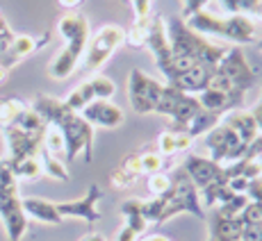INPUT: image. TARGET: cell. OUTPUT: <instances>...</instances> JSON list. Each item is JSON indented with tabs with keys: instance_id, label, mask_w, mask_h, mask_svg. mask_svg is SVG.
<instances>
[{
	"instance_id": "obj_5",
	"label": "cell",
	"mask_w": 262,
	"mask_h": 241,
	"mask_svg": "<svg viewBox=\"0 0 262 241\" xmlns=\"http://www.w3.org/2000/svg\"><path fill=\"white\" fill-rule=\"evenodd\" d=\"M178 214H194L196 219H205V209L201 205L199 189L189 180V175L183 171V166L171 173V189L167 196L160 198V219L158 225L167 223L169 219Z\"/></svg>"
},
{
	"instance_id": "obj_22",
	"label": "cell",
	"mask_w": 262,
	"mask_h": 241,
	"mask_svg": "<svg viewBox=\"0 0 262 241\" xmlns=\"http://www.w3.org/2000/svg\"><path fill=\"white\" fill-rule=\"evenodd\" d=\"M194 146V139L187 132H176V130H164L158 134V141H155V150H158L162 157H173L178 153H185Z\"/></svg>"
},
{
	"instance_id": "obj_44",
	"label": "cell",
	"mask_w": 262,
	"mask_h": 241,
	"mask_svg": "<svg viewBox=\"0 0 262 241\" xmlns=\"http://www.w3.org/2000/svg\"><path fill=\"white\" fill-rule=\"evenodd\" d=\"M137 239L139 237L128 228V225H121L119 232H117V239H114V241H137Z\"/></svg>"
},
{
	"instance_id": "obj_28",
	"label": "cell",
	"mask_w": 262,
	"mask_h": 241,
	"mask_svg": "<svg viewBox=\"0 0 262 241\" xmlns=\"http://www.w3.org/2000/svg\"><path fill=\"white\" fill-rule=\"evenodd\" d=\"M94 100H96V96H94L92 84H89V80H84V82H80L78 87L64 98V105H67L71 112H82V109L87 107L89 103H94Z\"/></svg>"
},
{
	"instance_id": "obj_41",
	"label": "cell",
	"mask_w": 262,
	"mask_h": 241,
	"mask_svg": "<svg viewBox=\"0 0 262 241\" xmlns=\"http://www.w3.org/2000/svg\"><path fill=\"white\" fill-rule=\"evenodd\" d=\"M208 3H210V0H185L180 18H189L191 14H196V12H201V9H205V5H208Z\"/></svg>"
},
{
	"instance_id": "obj_55",
	"label": "cell",
	"mask_w": 262,
	"mask_h": 241,
	"mask_svg": "<svg viewBox=\"0 0 262 241\" xmlns=\"http://www.w3.org/2000/svg\"><path fill=\"white\" fill-rule=\"evenodd\" d=\"M183 3H185V0H183Z\"/></svg>"
},
{
	"instance_id": "obj_46",
	"label": "cell",
	"mask_w": 262,
	"mask_h": 241,
	"mask_svg": "<svg viewBox=\"0 0 262 241\" xmlns=\"http://www.w3.org/2000/svg\"><path fill=\"white\" fill-rule=\"evenodd\" d=\"M78 241H107V237H105L103 232H87V234H82Z\"/></svg>"
},
{
	"instance_id": "obj_31",
	"label": "cell",
	"mask_w": 262,
	"mask_h": 241,
	"mask_svg": "<svg viewBox=\"0 0 262 241\" xmlns=\"http://www.w3.org/2000/svg\"><path fill=\"white\" fill-rule=\"evenodd\" d=\"M150 18V16H148ZM148 18L146 21H135L125 30V46L139 50V48H146V37H148Z\"/></svg>"
},
{
	"instance_id": "obj_35",
	"label": "cell",
	"mask_w": 262,
	"mask_h": 241,
	"mask_svg": "<svg viewBox=\"0 0 262 241\" xmlns=\"http://www.w3.org/2000/svg\"><path fill=\"white\" fill-rule=\"evenodd\" d=\"M0 191H18V180L14 175L12 162L7 157H0Z\"/></svg>"
},
{
	"instance_id": "obj_18",
	"label": "cell",
	"mask_w": 262,
	"mask_h": 241,
	"mask_svg": "<svg viewBox=\"0 0 262 241\" xmlns=\"http://www.w3.org/2000/svg\"><path fill=\"white\" fill-rule=\"evenodd\" d=\"M244 96L246 93H239V91L205 89V91H201L196 98H199V103L203 109H208V112H212V114H219V116H226V114L244 107Z\"/></svg>"
},
{
	"instance_id": "obj_13",
	"label": "cell",
	"mask_w": 262,
	"mask_h": 241,
	"mask_svg": "<svg viewBox=\"0 0 262 241\" xmlns=\"http://www.w3.org/2000/svg\"><path fill=\"white\" fill-rule=\"evenodd\" d=\"M100 200H103V189L94 182L82 198L57 203V212L62 214V219H75L94 225L100 219Z\"/></svg>"
},
{
	"instance_id": "obj_54",
	"label": "cell",
	"mask_w": 262,
	"mask_h": 241,
	"mask_svg": "<svg viewBox=\"0 0 262 241\" xmlns=\"http://www.w3.org/2000/svg\"><path fill=\"white\" fill-rule=\"evenodd\" d=\"M0 18H3V14H0Z\"/></svg>"
},
{
	"instance_id": "obj_32",
	"label": "cell",
	"mask_w": 262,
	"mask_h": 241,
	"mask_svg": "<svg viewBox=\"0 0 262 241\" xmlns=\"http://www.w3.org/2000/svg\"><path fill=\"white\" fill-rule=\"evenodd\" d=\"M139 153V162H142V175H155V173H162L164 168V157L158 153L155 148H144L137 150Z\"/></svg>"
},
{
	"instance_id": "obj_52",
	"label": "cell",
	"mask_w": 262,
	"mask_h": 241,
	"mask_svg": "<svg viewBox=\"0 0 262 241\" xmlns=\"http://www.w3.org/2000/svg\"><path fill=\"white\" fill-rule=\"evenodd\" d=\"M255 48H258L260 53H262V37H260V39H255Z\"/></svg>"
},
{
	"instance_id": "obj_36",
	"label": "cell",
	"mask_w": 262,
	"mask_h": 241,
	"mask_svg": "<svg viewBox=\"0 0 262 241\" xmlns=\"http://www.w3.org/2000/svg\"><path fill=\"white\" fill-rule=\"evenodd\" d=\"M146 187H148V194L153 196V198H162V196H167L169 189H171V175H167L164 171H162V173L148 175Z\"/></svg>"
},
{
	"instance_id": "obj_15",
	"label": "cell",
	"mask_w": 262,
	"mask_h": 241,
	"mask_svg": "<svg viewBox=\"0 0 262 241\" xmlns=\"http://www.w3.org/2000/svg\"><path fill=\"white\" fill-rule=\"evenodd\" d=\"M80 116L87 120L92 128H105V130H114L119 125H123V109L119 105H114L112 100H94L89 103L82 112H78Z\"/></svg>"
},
{
	"instance_id": "obj_2",
	"label": "cell",
	"mask_w": 262,
	"mask_h": 241,
	"mask_svg": "<svg viewBox=\"0 0 262 241\" xmlns=\"http://www.w3.org/2000/svg\"><path fill=\"white\" fill-rule=\"evenodd\" d=\"M57 32L64 39V48L48 64V75L53 80H67L82 64L84 50H87L89 37H92L89 18L78 12H67L64 16H59Z\"/></svg>"
},
{
	"instance_id": "obj_20",
	"label": "cell",
	"mask_w": 262,
	"mask_h": 241,
	"mask_svg": "<svg viewBox=\"0 0 262 241\" xmlns=\"http://www.w3.org/2000/svg\"><path fill=\"white\" fill-rule=\"evenodd\" d=\"M21 207L25 212L28 221H37V223L43 225H59L62 223V214L57 212V203L48 198H39V196H25L21 198Z\"/></svg>"
},
{
	"instance_id": "obj_45",
	"label": "cell",
	"mask_w": 262,
	"mask_h": 241,
	"mask_svg": "<svg viewBox=\"0 0 262 241\" xmlns=\"http://www.w3.org/2000/svg\"><path fill=\"white\" fill-rule=\"evenodd\" d=\"M219 5L228 12V16H233V14H239V7H237V0H219Z\"/></svg>"
},
{
	"instance_id": "obj_12",
	"label": "cell",
	"mask_w": 262,
	"mask_h": 241,
	"mask_svg": "<svg viewBox=\"0 0 262 241\" xmlns=\"http://www.w3.org/2000/svg\"><path fill=\"white\" fill-rule=\"evenodd\" d=\"M0 134H3V143H5V157L21 159V157H39L46 132L34 134V132H25L16 125H7V128H0Z\"/></svg>"
},
{
	"instance_id": "obj_7",
	"label": "cell",
	"mask_w": 262,
	"mask_h": 241,
	"mask_svg": "<svg viewBox=\"0 0 262 241\" xmlns=\"http://www.w3.org/2000/svg\"><path fill=\"white\" fill-rule=\"evenodd\" d=\"M125 41V30L117 23H107L103 28H98L89 37L87 50L82 57V68L87 73H96L110 62V57L114 55V50L123 46Z\"/></svg>"
},
{
	"instance_id": "obj_50",
	"label": "cell",
	"mask_w": 262,
	"mask_h": 241,
	"mask_svg": "<svg viewBox=\"0 0 262 241\" xmlns=\"http://www.w3.org/2000/svg\"><path fill=\"white\" fill-rule=\"evenodd\" d=\"M251 18H258V21L262 23V3L258 5V7H255V12H253V14H251Z\"/></svg>"
},
{
	"instance_id": "obj_39",
	"label": "cell",
	"mask_w": 262,
	"mask_h": 241,
	"mask_svg": "<svg viewBox=\"0 0 262 241\" xmlns=\"http://www.w3.org/2000/svg\"><path fill=\"white\" fill-rule=\"evenodd\" d=\"M135 12V21H146L150 16V7H153V0H130Z\"/></svg>"
},
{
	"instance_id": "obj_29",
	"label": "cell",
	"mask_w": 262,
	"mask_h": 241,
	"mask_svg": "<svg viewBox=\"0 0 262 241\" xmlns=\"http://www.w3.org/2000/svg\"><path fill=\"white\" fill-rule=\"evenodd\" d=\"M9 162H12L16 180H39L41 178V164H39V157H21V159H9Z\"/></svg>"
},
{
	"instance_id": "obj_17",
	"label": "cell",
	"mask_w": 262,
	"mask_h": 241,
	"mask_svg": "<svg viewBox=\"0 0 262 241\" xmlns=\"http://www.w3.org/2000/svg\"><path fill=\"white\" fill-rule=\"evenodd\" d=\"M183 171L189 175V180L194 182L196 189L208 187L210 182H214L216 178L224 175V166L216 164L214 159L205 157V155H187V159L183 162Z\"/></svg>"
},
{
	"instance_id": "obj_33",
	"label": "cell",
	"mask_w": 262,
	"mask_h": 241,
	"mask_svg": "<svg viewBox=\"0 0 262 241\" xmlns=\"http://www.w3.org/2000/svg\"><path fill=\"white\" fill-rule=\"evenodd\" d=\"M46 153H50L53 157H59L64 159V139L62 134H59L57 128H53V125H48L46 134H43V146H41Z\"/></svg>"
},
{
	"instance_id": "obj_11",
	"label": "cell",
	"mask_w": 262,
	"mask_h": 241,
	"mask_svg": "<svg viewBox=\"0 0 262 241\" xmlns=\"http://www.w3.org/2000/svg\"><path fill=\"white\" fill-rule=\"evenodd\" d=\"M146 48L150 50L155 59V66L158 71L164 75V80L173 78V53H171L167 32H164V16L162 14H155L148 18V37H146Z\"/></svg>"
},
{
	"instance_id": "obj_42",
	"label": "cell",
	"mask_w": 262,
	"mask_h": 241,
	"mask_svg": "<svg viewBox=\"0 0 262 241\" xmlns=\"http://www.w3.org/2000/svg\"><path fill=\"white\" fill-rule=\"evenodd\" d=\"M262 3V0H237V7H239V14L251 18V14L255 12V7Z\"/></svg>"
},
{
	"instance_id": "obj_25",
	"label": "cell",
	"mask_w": 262,
	"mask_h": 241,
	"mask_svg": "<svg viewBox=\"0 0 262 241\" xmlns=\"http://www.w3.org/2000/svg\"><path fill=\"white\" fill-rule=\"evenodd\" d=\"M39 164H41V175H46L50 180H57V182H67L71 175H69V168H67V162L59 157H53L50 153L41 148L39 153Z\"/></svg>"
},
{
	"instance_id": "obj_16",
	"label": "cell",
	"mask_w": 262,
	"mask_h": 241,
	"mask_svg": "<svg viewBox=\"0 0 262 241\" xmlns=\"http://www.w3.org/2000/svg\"><path fill=\"white\" fill-rule=\"evenodd\" d=\"M48 41H50V32H46L41 39L32 37V34H16V37H14V41H12V46L0 55V66H5V68H9V71H12L16 64H21L25 57L34 55L39 48L46 46Z\"/></svg>"
},
{
	"instance_id": "obj_27",
	"label": "cell",
	"mask_w": 262,
	"mask_h": 241,
	"mask_svg": "<svg viewBox=\"0 0 262 241\" xmlns=\"http://www.w3.org/2000/svg\"><path fill=\"white\" fill-rule=\"evenodd\" d=\"M30 105L18 96H0V128H7L16 120L18 114H23Z\"/></svg>"
},
{
	"instance_id": "obj_6",
	"label": "cell",
	"mask_w": 262,
	"mask_h": 241,
	"mask_svg": "<svg viewBox=\"0 0 262 241\" xmlns=\"http://www.w3.org/2000/svg\"><path fill=\"white\" fill-rule=\"evenodd\" d=\"M203 107H201L196 96L180 91V89H176V87H169V84H164L162 96H160L158 105H155V114L171 118L169 130H176V132H185L187 125L194 120V116Z\"/></svg>"
},
{
	"instance_id": "obj_37",
	"label": "cell",
	"mask_w": 262,
	"mask_h": 241,
	"mask_svg": "<svg viewBox=\"0 0 262 241\" xmlns=\"http://www.w3.org/2000/svg\"><path fill=\"white\" fill-rule=\"evenodd\" d=\"M239 239L242 241H262V221H255V223L244 221L242 232H239Z\"/></svg>"
},
{
	"instance_id": "obj_38",
	"label": "cell",
	"mask_w": 262,
	"mask_h": 241,
	"mask_svg": "<svg viewBox=\"0 0 262 241\" xmlns=\"http://www.w3.org/2000/svg\"><path fill=\"white\" fill-rule=\"evenodd\" d=\"M14 37H16V32L9 28V23L5 21V16H3V18H0V55H3L9 46H12Z\"/></svg>"
},
{
	"instance_id": "obj_10",
	"label": "cell",
	"mask_w": 262,
	"mask_h": 241,
	"mask_svg": "<svg viewBox=\"0 0 262 241\" xmlns=\"http://www.w3.org/2000/svg\"><path fill=\"white\" fill-rule=\"evenodd\" d=\"M214 73L221 75V78L230 84L233 91H242V93L249 91L255 82V71L251 68V64L246 62L242 48H237V46L228 48V53L224 55V59L216 64Z\"/></svg>"
},
{
	"instance_id": "obj_8",
	"label": "cell",
	"mask_w": 262,
	"mask_h": 241,
	"mask_svg": "<svg viewBox=\"0 0 262 241\" xmlns=\"http://www.w3.org/2000/svg\"><path fill=\"white\" fill-rule=\"evenodd\" d=\"M203 143L210 153V159H214L221 166H230V164L239 162V159L244 157L246 148H249V146H244L239 141V137L224 120H221L216 128L210 130L208 134H203Z\"/></svg>"
},
{
	"instance_id": "obj_23",
	"label": "cell",
	"mask_w": 262,
	"mask_h": 241,
	"mask_svg": "<svg viewBox=\"0 0 262 241\" xmlns=\"http://www.w3.org/2000/svg\"><path fill=\"white\" fill-rule=\"evenodd\" d=\"M119 212H121V216H123V225H128L137 237H142V234L146 232V228H148V221H146L144 214H142V200L139 198L123 200L121 207H119Z\"/></svg>"
},
{
	"instance_id": "obj_3",
	"label": "cell",
	"mask_w": 262,
	"mask_h": 241,
	"mask_svg": "<svg viewBox=\"0 0 262 241\" xmlns=\"http://www.w3.org/2000/svg\"><path fill=\"white\" fill-rule=\"evenodd\" d=\"M164 32H167L173 57L194 59L199 64H208V66L216 68V64L228 53V46H219V43L208 41L203 34L189 30L187 23L180 16H164Z\"/></svg>"
},
{
	"instance_id": "obj_9",
	"label": "cell",
	"mask_w": 262,
	"mask_h": 241,
	"mask_svg": "<svg viewBox=\"0 0 262 241\" xmlns=\"http://www.w3.org/2000/svg\"><path fill=\"white\" fill-rule=\"evenodd\" d=\"M162 82H158L139 68H133L128 73V103L135 114H153L155 105L162 96Z\"/></svg>"
},
{
	"instance_id": "obj_21",
	"label": "cell",
	"mask_w": 262,
	"mask_h": 241,
	"mask_svg": "<svg viewBox=\"0 0 262 241\" xmlns=\"http://www.w3.org/2000/svg\"><path fill=\"white\" fill-rule=\"evenodd\" d=\"M224 123L237 134L239 141L244 146H249L251 141H255V139L260 137L258 128H255V120H253V116H251V112H246V109H235V112L226 114Z\"/></svg>"
},
{
	"instance_id": "obj_1",
	"label": "cell",
	"mask_w": 262,
	"mask_h": 241,
	"mask_svg": "<svg viewBox=\"0 0 262 241\" xmlns=\"http://www.w3.org/2000/svg\"><path fill=\"white\" fill-rule=\"evenodd\" d=\"M32 112H37L46 125L59 130L64 139V162L71 164L78 157H84V162L94 159V128L87 123L78 112L64 105V100L53 96H37L30 103Z\"/></svg>"
},
{
	"instance_id": "obj_4",
	"label": "cell",
	"mask_w": 262,
	"mask_h": 241,
	"mask_svg": "<svg viewBox=\"0 0 262 241\" xmlns=\"http://www.w3.org/2000/svg\"><path fill=\"white\" fill-rule=\"evenodd\" d=\"M189 30L203 34V37H219L230 43H253L255 41V23L253 18L244 14H233V16H216V14L201 9L191 14L189 18H183Z\"/></svg>"
},
{
	"instance_id": "obj_47",
	"label": "cell",
	"mask_w": 262,
	"mask_h": 241,
	"mask_svg": "<svg viewBox=\"0 0 262 241\" xmlns=\"http://www.w3.org/2000/svg\"><path fill=\"white\" fill-rule=\"evenodd\" d=\"M80 3H82V0H57V5H59V7L69 9V12H71V9H75V7H78Z\"/></svg>"
},
{
	"instance_id": "obj_19",
	"label": "cell",
	"mask_w": 262,
	"mask_h": 241,
	"mask_svg": "<svg viewBox=\"0 0 262 241\" xmlns=\"http://www.w3.org/2000/svg\"><path fill=\"white\" fill-rule=\"evenodd\" d=\"M212 75H214L212 66H208V64H194V66L187 68V71L178 73L167 84H169V87L180 89V91H185V93H191V96H199L201 91H205V89H208Z\"/></svg>"
},
{
	"instance_id": "obj_40",
	"label": "cell",
	"mask_w": 262,
	"mask_h": 241,
	"mask_svg": "<svg viewBox=\"0 0 262 241\" xmlns=\"http://www.w3.org/2000/svg\"><path fill=\"white\" fill-rule=\"evenodd\" d=\"M121 166L139 178V175H142V162H139V153H128L123 157V162H121Z\"/></svg>"
},
{
	"instance_id": "obj_53",
	"label": "cell",
	"mask_w": 262,
	"mask_h": 241,
	"mask_svg": "<svg viewBox=\"0 0 262 241\" xmlns=\"http://www.w3.org/2000/svg\"><path fill=\"white\" fill-rule=\"evenodd\" d=\"M260 100H262V87H260Z\"/></svg>"
},
{
	"instance_id": "obj_49",
	"label": "cell",
	"mask_w": 262,
	"mask_h": 241,
	"mask_svg": "<svg viewBox=\"0 0 262 241\" xmlns=\"http://www.w3.org/2000/svg\"><path fill=\"white\" fill-rule=\"evenodd\" d=\"M9 80V68H5V66H0V84H5Z\"/></svg>"
},
{
	"instance_id": "obj_51",
	"label": "cell",
	"mask_w": 262,
	"mask_h": 241,
	"mask_svg": "<svg viewBox=\"0 0 262 241\" xmlns=\"http://www.w3.org/2000/svg\"><path fill=\"white\" fill-rule=\"evenodd\" d=\"M208 241H242L239 237H233V239H212V237H210Z\"/></svg>"
},
{
	"instance_id": "obj_26",
	"label": "cell",
	"mask_w": 262,
	"mask_h": 241,
	"mask_svg": "<svg viewBox=\"0 0 262 241\" xmlns=\"http://www.w3.org/2000/svg\"><path fill=\"white\" fill-rule=\"evenodd\" d=\"M221 120H224V116H219V114H212V112H208V109H201V112L194 116V120L187 125L185 132L196 141L199 137H203V134H208L212 128H216Z\"/></svg>"
},
{
	"instance_id": "obj_43",
	"label": "cell",
	"mask_w": 262,
	"mask_h": 241,
	"mask_svg": "<svg viewBox=\"0 0 262 241\" xmlns=\"http://www.w3.org/2000/svg\"><path fill=\"white\" fill-rule=\"evenodd\" d=\"M251 112V116H253V120H255V128H258V134L262 137V100H258V103L253 105V107L249 109Z\"/></svg>"
},
{
	"instance_id": "obj_24",
	"label": "cell",
	"mask_w": 262,
	"mask_h": 241,
	"mask_svg": "<svg viewBox=\"0 0 262 241\" xmlns=\"http://www.w3.org/2000/svg\"><path fill=\"white\" fill-rule=\"evenodd\" d=\"M244 221L237 219H226V216H210V237L212 239H233L239 237Z\"/></svg>"
},
{
	"instance_id": "obj_14",
	"label": "cell",
	"mask_w": 262,
	"mask_h": 241,
	"mask_svg": "<svg viewBox=\"0 0 262 241\" xmlns=\"http://www.w3.org/2000/svg\"><path fill=\"white\" fill-rule=\"evenodd\" d=\"M0 221L7 241H23L28 232V216L21 207L18 191H0Z\"/></svg>"
},
{
	"instance_id": "obj_30",
	"label": "cell",
	"mask_w": 262,
	"mask_h": 241,
	"mask_svg": "<svg viewBox=\"0 0 262 241\" xmlns=\"http://www.w3.org/2000/svg\"><path fill=\"white\" fill-rule=\"evenodd\" d=\"M89 84H92V89H94L96 100H112L114 93H117V84H114V80L107 78V75H103V73L92 75V78H89Z\"/></svg>"
},
{
	"instance_id": "obj_34",
	"label": "cell",
	"mask_w": 262,
	"mask_h": 241,
	"mask_svg": "<svg viewBox=\"0 0 262 241\" xmlns=\"http://www.w3.org/2000/svg\"><path fill=\"white\" fill-rule=\"evenodd\" d=\"M137 180H139L137 175H133L130 171H125L121 164L117 168L110 171V184H112L114 189H121V191H123V189H133L135 184H137Z\"/></svg>"
},
{
	"instance_id": "obj_48",
	"label": "cell",
	"mask_w": 262,
	"mask_h": 241,
	"mask_svg": "<svg viewBox=\"0 0 262 241\" xmlns=\"http://www.w3.org/2000/svg\"><path fill=\"white\" fill-rule=\"evenodd\" d=\"M137 241H171L167 234H160V232H155V234H148V237H139Z\"/></svg>"
}]
</instances>
